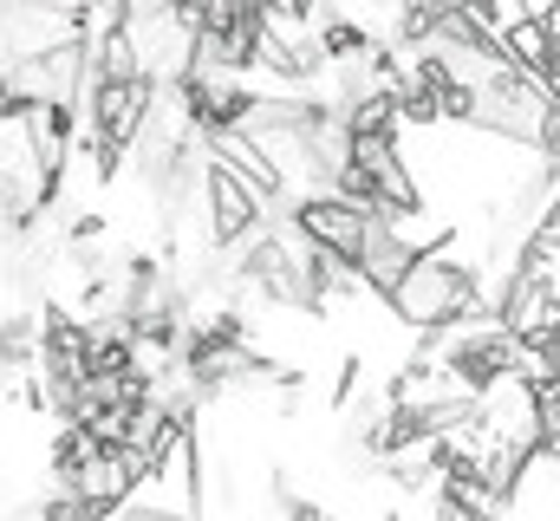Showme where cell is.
<instances>
[{
    "label": "cell",
    "mask_w": 560,
    "mask_h": 521,
    "mask_svg": "<svg viewBox=\"0 0 560 521\" xmlns=\"http://www.w3.org/2000/svg\"><path fill=\"white\" fill-rule=\"evenodd\" d=\"M385 313H392L405 333H430V326H450V320L476 313V267L456 255L450 242H443V248H423V255H411V267L398 274V287L385 293Z\"/></svg>",
    "instance_id": "1"
},
{
    "label": "cell",
    "mask_w": 560,
    "mask_h": 521,
    "mask_svg": "<svg viewBox=\"0 0 560 521\" xmlns=\"http://www.w3.org/2000/svg\"><path fill=\"white\" fill-rule=\"evenodd\" d=\"M202 222H209V242L215 248H235V242H248L261 229V196L229 163H215V157L202 170Z\"/></svg>",
    "instance_id": "2"
},
{
    "label": "cell",
    "mask_w": 560,
    "mask_h": 521,
    "mask_svg": "<svg viewBox=\"0 0 560 521\" xmlns=\"http://www.w3.org/2000/svg\"><path fill=\"white\" fill-rule=\"evenodd\" d=\"M411 255H423V248H411L405 242V229L392 222V216H365V242H359V255H352V267H359V280L372 287V293H392L398 287V274L411 267Z\"/></svg>",
    "instance_id": "3"
},
{
    "label": "cell",
    "mask_w": 560,
    "mask_h": 521,
    "mask_svg": "<svg viewBox=\"0 0 560 521\" xmlns=\"http://www.w3.org/2000/svg\"><path fill=\"white\" fill-rule=\"evenodd\" d=\"M541 157H548V163L560 170V105L548 112V130H541Z\"/></svg>",
    "instance_id": "4"
},
{
    "label": "cell",
    "mask_w": 560,
    "mask_h": 521,
    "mask_svg": "<svg viewBox=\"0 0 560 521\" xmlns=\"http://www.w3.org/2000/svg\"><path fill=\"white\" fill-rule=\"evenodd\" d=\"M541 26H548V39H555V46H560V0H555V7H548V13H541Z\"/></svg>",
    "instance_id": "5"
}]
</instances>
